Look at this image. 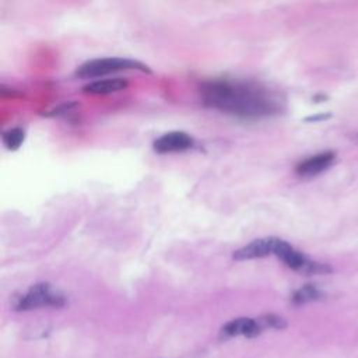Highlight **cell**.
I'll use <instances>...</instances> for the list:
<instances>
[{"instance_id":"cell-4","label":"cell","mask_w":358,"mask_h":358,"mask_svg":"<svg viewBox=\"0 0 358 358\" xmlns=\"http://www.w3.org/2000/svg\"><path fill=\"white\" fill-rule=\"evenodd\" d=\"M66 303V298L63 294L52 288L46 282H39L32 285L17 302L15 309L17 310H28L42 306H63Z\"/></svg>"},{"instance_id":"cell-12","label":"cell","mask_w":358,"mask_h":358,"mask_svg":"<svg viewBox=\"0 0 358 358\" xmlns=\"http://www.w3.org/2000/svg\"><path fill=\"white\" fill-rule=\"evenodd\" d=\"M260 322L264 327H273V329H284L287 326L285 319H282L281 316H277L274 313H268L260 317Z\"/></svg>"},{"instance_id":"cell-8","label":"cell","mask_w":358,"mask_h":358,"mask_svg":"<svg viewBox=\"0 0 358 358\" xmlns=\"http://www.w3.org/2000/svg\"><path fill=\"white\" fill-rule=\"evenodd\" d=\"M274 245H275V238L274 236L256 239V241H252L250 243L242 246L241 249H238L232 255V257L235 260H252V259L264 257L267 255L274 253Z\"/></svg>"},{"instance_id":"cell-5","label":"cell","mask_w":358,"mask_h":358,"mask_svg":"<svg viewBox=\"0 0 358 358\" xmlns=\"http://www.w3.org/2000/svg\"><path fill=\"white\" fill-rule=\"evenodd\" d=\"M194 141L193 138L185 133V131H168L158 137L154 141V150L159 154H168V152H180L190 150L193 147Z\"/></svg>"},{"instance_id":"cell-7","label":"cell","mask_w":358,"mask_h":358,"mask_svg":"<svg viewBox=\"0 0 358 358\" xmlns=\"http://www.w3.org/2000/svg\"><path fill=\"white\" fill-rule=\"evenodd\" d=\"M264 329L260 319H250V317H238L221 329V334L224 337H234V336H246V337H256Z\"/></svg>"},{"instance_id":"cell-6","label":"cell","mask_w":358,"mask_h":358,"mask_svg":"<svg viewBox=\"0 0 358 358\" xmlns=\"http://www.w3.org/2000/svg\"><path fill=\"white\" fill-rule=\"evenodd\" d=\"M334 161H336V152L334 151L319 152V154H315V155L301 161L296 165L295 172L299 176L310 178V176H315V175L326 171L327 168H330Z\"/></svg>"},{"instance_id":"cell-11","label":"cell","mask_w":358,"mask_h":358,"mask_svg":"<svg viewBox=\"0 0 358 358\" xmlns=\"http://www.w3.org/2000/svg\"><path fill=\"white\" fill-rule=\"evenodd\" d=\"M25 138V133L20 127H13L3 133V143L8 150H17Z\"/></svg>"},{"instance_id":"cell-10","label":"cell","mask_w":358,"mask_h":358,"mask_svg":"<svg viewBox=\"0 0 358 358\" xmlns=\"http://www.w3.org/2000/svg\"><path fill=\"white\" fill-rule=\"evenodd\" d=\"M323 296L322 289H319L316 285L313 284H306L303 287H301L299 289H296L292 296L291 301L294 305H302L306 302H312V301H317Z\"/></svg>"},{"instance_id":"cell-2","label":"cell","mask_w":358,"mask_h":358,"mask_svg":"<svg viewBox=\"0 0 358 358\" xmlns=\"http://www.w3.org/2000/svg\"><path fill=\"white\" fill-rule=\"evenodd\" d=\"M122 70H140L151 73L148 66L131 60V59H123V57H103V59H94L83 63L77 70L76 76L80 78H92L99 77Z\"/></svg>"},{"instance_id":"cell-1","label":"cell","mask_w":358,"mask_h":358,"mask_svg":"<svg viewBox=\"0 0 358 358\" xmlns=\"http://www.w3.org/2000/svg\"><path fill=\"white\" fill-rule=\"evenodd\" d=\"M203 102L221 112L239 117L256 119L277 113L280 99L257 84L234 81V80H213L201 87Z\"/></svg>"},{"instance_id":"cell-9","label":"cell","mask_w":358,"mask_h":358,"mask_svg":"<svg viewBox=\"0 0 358 358\" xmlns=\"http://www.w3.org/2000/svg\"><path fill=\"white\" fill-rule=\"evenodd\" d=\"M127 87V81L124 78L116 77V78H105V80H96L83 87V92L87 94H110L122 91Z\"/></svg>"},{"instance_id":"cell-3","label":"cell","mask_w":358,"mask_h":358,"mask_svg":"<svg viewBox=\"0 0 358 358\" xmlns=\"http://www.w3.org/2000/svg\"><path fill=\"white\" fill-rule=\"evenodd\" d=\"M273 255H275L289 268L302 274H327L331 271L330 266L309 259L299 250L294 249L288 242L278 238H275Z\"/></svg>"},{"instance_id":"cell-13","label":"cell","mask_w":358,"mask_h":358,"mask_svg":"<svg viewBox=\"0 0 358 358\" xmlns=\"http://www.w3.org/2000/svg\"><path fill=\"white\" fill-rule=\"evenodd\" d=\"M330 115L329 113H322V115H315V116H309L305 119V122H317V120H326L329 119Z\"/></svg>"}]
</instances>
